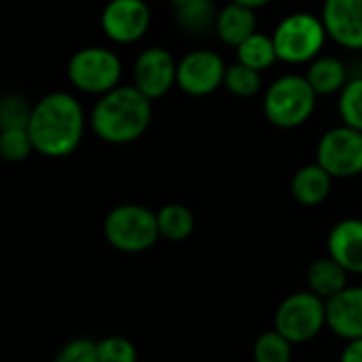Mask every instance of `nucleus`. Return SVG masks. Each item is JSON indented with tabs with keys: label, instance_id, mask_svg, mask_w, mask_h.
I'll use <instances>...</instances> for the list:
<instances>
[{
	"label": "nucleus",
	"instance_id": "nucleus-1",
	"mask_svg": "<svg viewBox=\"0 0 362 362\" xmlns=\"http://www.w3.org/2000/svg\"><path fill=\"white\" fill-rule=\"evenodd\" d=\"M28 132L38 155L51 159L72 155L85 134V112L81 102L66 91L47 93L34 104Z\"/></svg>",
	"mask_w": 362,
	"mask_h": 362
},
{
	"label": "nucleus",
	"instance_id": "nucleus-2",
	"mask_svg": "<svg viewBox=\"0 0 362 362\" xmlns=\"http://www.w3.org/2000/svg\"><path fill=\"white\" fill-rule=\"evenodd\" d=\"M153 102L134 85H119L104 93L91 110L93 134L108 144H129L151 125Z\"/></svg>",
	"mask_w": 362,
	"mask_h": 362
},
{
	"label": "nucleus",
	"instance_id": "nucleus-3",
	"mask_svg": "<svg viewBox=\"0 0 362 362\" xmlns=\"http://www.w3.org/2000/svg\"><path fill=\"white\" fill-rule=\"evenodd\" d=\"M104 238L115 250L127 255L151 250L161 238L157 212L140 204L117 206L104 218Z\"/></svg>",
	"mask_w": 362,
	"mask_h": 362
},
{
	"label": "nucleus",
	"instance_id": "nucleus-4",
	"mask_svg": "<svg viewBox=\"0 0 362 362\" xmlns=\"http://www.w3.org/2000/svg\"><path fill=\"white\" fill-rule=\"evenodd\" d=\"M316 91L301 74H286L272 83L263 100L267 121L282 129L303 125L316 108Z\"/></svg>",
	"mask_w": 362,
	"mask_h": 362
},
{
	"label": "nucleus",
	"instance_id": "nucleus-5",
	"mask_svg": "<svg viewBox=\"0 0 362 362\" xmlns=\"http://www.w3.org/2000/svg\"><path fill=\"white\" fill-rule=\"evenodd\" d=\"M327 36L329 34L320 17L312 13H293L278 23L272 38L278 59L288 64H305L316 59Z\"/></svg>",
	"mask_w": 362,
	"mask_h": 362
},
{
	"label": "nucleus",
	"instance_id": "nucleus-6",
	"mask_svg": "<svg viewBox=\"0 0 362 362\" xmlns=\"http://www.w3.org/2000/svg\"><path fill=\"white\" fill-rule=\"evenodd\" d=\"M121 72H123L121 57L104 47L78 49L68 62L70 83L85 93L104 95L117 89Z\"/></svg>",
	"mask_w": 362,
	"mask_h": 362
},
{
	"label": "nucleus",
	"instance_id": "nucleus-7",
	"mask_svg": "<svg viewBox=\"0 0 362 362\" xmlns=\"http://www.w3.org/2000/svg\"><path fill=\"white\" fill-rule=\"evenodd\" d=\"M327 327V301L312 291L288 295L276 312V331L293 346L314 339Z\"/></svg>",
	"mask_w": 362,
	"mask_h": 362
},
{
	"label": "nucleus",
	"instance_id": "nucleus-8",
	"mask_svg": "<svg viewBox=\"0 0 362 362\" xmlns=\"http://www.w3.org/2000/svg\"><path fill=\"white\" fill-rule=\"evenodd\" d=\"M316 163L333 178H352L362 174V132L348 125L329 129L318 142Z\"/></svg>",
	"mask_w": 362,
	"mask_h": 362
},
{
	"label": "nucleus",
	"instance_id": "nucleus-9",
	"mask_svg": "<svg viewBox=\"0 0 362 362\" xmlns=\"http://www.w3.org/2000/svg\"><path fill=\"white\" fill-rule=\"evenodd\" d=\"M227 64L225 59L210 49H197L185 55L178 62L176 85L193 98L210 95L221 85H225Z\"/></svg>",
	"mask_w": 362,
	"mask_h": 362
},
{
	"label": "nucleus",
	"instance_id": "nucleus-10",
	"mask_svg": "<svg viewBox=\"0 0 362 362\" xmlns=\"http://www.w3.org/2000/svg\"><path fill=\"white\" fill-rule=\"evenodd\" d=\"M104 34L119 45L140 40L151 28V8L144 0H110L102 11Z\"/></svg>",
	"mask_w": 362,
	"mask_h": 362
},
{
	"label": "nucleus",
	"instance_id": "nucleus-11",
	"mask_svg": "<svg viewBox=\"0 0 362 362\" xmlns=\"http://www.w3.org/2000/svg\"><path fill=\"white\" fill-rule=\"evenodd\" d=\"M178 64L163 47L144 49L134 64V87L151 102L163 98L176 85Z\"/></svg>",
	"mask_w": 362,
	"mask_h": 362
},
{
	"label": "nucleus",
	"instance_id": "nucleus-12",
	"mask_svg": "<svg viewBox=\"0 0 362 362\" xmlns=\"http://www.w3.org/2000/svg\"><path fill=\"white\" fill-rule=\"evenodd\" d=\"M327 34L346 49H362V0H325Z\"/></svg>",
	"mask_w": 362,
	"mask_h": 362
},
{
	"label": "nucleus",
	"instance_id": "nucleus-13",
	"mask_svg": "<svg viewBox=\"0 0 362 362\" xmlns=\"http://www.w3.org/2000/svg\"><path fill=\"white\" fill-rule=\"evenodd\" d=\"M327 327L341 339H362V286H348L327 301Z\"/></svg>",
	"mask_w": 362,
	"mask_h": 362
},
{
	"label": "nucleus",
	"instance_id": "nucleus-14",
	"mask_svg": "<svg viewBox=\"0 0 362 362\" xmlns=\"http://www.w3.org/2000/svg\"><path fill=\"white\" fill-rule=\"evenodd\" d=\"M329 257L348 274H362V221L346 218L329 233Z\"/></svg>",
	"mask_w": 362,
	"mask_h": 362
},
{
	"label": "nucleus",
	"instance_id": "nucleus-15",
	"mask_svg": "<svg viewBox=\"0 0 362 362\" xmlns=\"http://www.w3.org/2000/svg\"><path fill=\"white\" fill-rule=\"evenodd\" d=\"M331 187H333V176L318 163H310L303 165L291 182V191L293 197L301 204V206H320L322 202H327V197L331 195Z\"/></svg>",
	"mask_w": 362,
	"mask_h": 362
},
{
	"label": "nucleus",
	"instance_id": "nucleus-16",
	"mask_svg": "<svg viewBox=\"0 0 362 362\" xmlns=\"http://www.w3.org/2000/svg\"><path fill=\"white\" fill-rule=\"evenodd\" d=\"M216 34L225 45L240 47L244 40H248L257 32V17L255 8H248L244 4L231 2L227 4L216 19Z\"/></svg>",
	"mask_w": 362,
	"mask_h": 362
},
{
	"label": "nucleus",
	"instance_id": "nucleus-17",
	"mask_svg": "<svg viewBox=\"0 0 362 362\" xmlns=\"http://www.w3.org/2000/svg\"><path fill=\"white\" fill-rule=\"evenodd\" d=\"M308 284L314 295L329 301L348 288V272L329 255L316 259L308 269Z\"/></svg>",
	"mask_w": 362,
	"mask_h": 362
},
{
	"label": "nucleus",
	"instance_id": "nucleus-18",
	"mask_svg": "<svg viewBox=\"0 0 362 362\" xmlns=\"http://www.w3.org/2000/svg\"><path fill=\"white\" fill-rule=\"evenodd\" d=\"M305 78L310 81V85L314 87V91L318 95H331L346 87L348 72H346V66L341 59L325 55V57H316L310 64Z\"/></svg>",
	"mask_w": 362,
	"mask_h": 362
},
{
	"label": "nucleus",
	"instance_id": "nucleus-19",
	"mask_svg": "<svg viewBox=\"0 0 362 362\" xmlns=\"http://www.w3.org/2000/svg\"><path fill=\"white\" fill-rule=\"evenodd\" d=\"M157 225L161 238L170 242H185L195 229V216L182 204H168L157 210Z\"/></svg>",
	"mask_w": 362,
	"mask_h": 362
},
{
	"label": "nucleus",
	"instance_id": "nucleus-20",
	"mask_svg": "<svg viewBox=\"0 0 362 362\" xmlns=\"http://www.w3.org/2000/svg\"><path fill=\"white\" fill-rule=\"evenodd\" d=\"M276 59H278L276 45H274V38L267 34L255 32L248 40H244L238 47V62L248 66V68H255L259 72L274 66Z\"/></svg>",
	"mask_w": 362,
	"mask_h": 362
},
{
	"label": "nucleus",
	"instance_id": "nucleus-21",
	"mask_svg": "<svg viewBox=\"0 0 362 362\" xmlns=\"http://www.w3.org/2000/svg\"><path fill=\"white\" fill-rule=\"evenodd\" d=\"M216 11L212 0H191L185 6L176 8V23L191 34H202L216 25Z\"/></svg>",
	"mask_w": 362,
	"mask_h": 362
},
{
	"label": "nucleus",
	"instance_id": "nucleus-22",
	"mask_svg": "<svg viewBox=\"0 0 362 362\" xmlns=\"http://www.w3.org/2000/svg\"><path fill=\"white\" fill-rule=\"evenodd\" d=\"M255 362H291L293 344L280 331H265L257 337L252 348Z\"/></svg>",
	"mask_w": 362,
	"mask_h": 362
},
{
	"label": "nucleus",
	"instance_id": "nucleus-23",
	"mask_svg": "<svg viewBox=\"0 0 362 362\" xmlns=\"http://www.w3.org/2000/svg\"><path fill=\"white\" fill-rule=\"evenodd\" d=\"M34 106L19 93H4L0 100V132L2 129H28Z\"/></svg>",
	"mask_w": 362,
	"mask_h": 362
},
{
	"label": "nucleus",
	"instance_id": "nucleus-24",
	"mask_svg": "<svg viewBox=\"0 0 362 362\" xmlns=\"http://www.w3.org/2000/svg\"><path fill=\"white\" fill-rule=\"evenodd\" d=\"M339 117L344 125L362 132V76L350 78L339 91Z\"/></svg>",
	"mask_w": 362,
	"mask_h": 362
},
{
	"label": "nucleus",
	"instance_id": "nucleus-25",
	"mask_svg": "<svg viewBox=\"0 0 362 362\" xmlns=\"http://www.w3.org/2000/svg\"><path fill=\"white\" fill-rule=\"evenodd\" d=\"M225 87L238 98H252L261 89V72L235 62V64L227 66Z\"/></svg>",
	"mask_w": 362,
	"mask_h": 362
},
{
	"label": "nucleus",
	"instance_id": "nucleus-26",
	"mask_svg": "<svg viewBox=\"0 0 362 362\" xmlns=\"http://www.w3.org/2000/svg\"><path fill=\"white\" fill-rule=\"evenodd\" d=\"M34 151L28 129H2L0 132V155L8 163H19Z\"/></svg>",
	"mask_w": 362,
	"mask_h": 362
},
{
	"label": "nucleus",
	"instance_id": "nucleus-27",
	"mask_svg": "<svg viewBox=\"0 0 362 362\" xmlns=\"http://www.w3.org/2000/svg\"><path fill=\"white\" fill-rule=\"evenodd\" d=\"M98 358L100 362H138V352L127 337L110 335L98 341Z\"/></svg>",
	"mask_w": 362,
	"mask_h": 362
},
{
	"label": "nucleus",
	"instance_id": "nucleus-28",
	"mask_svg": "<svg viewBox=\"0 0 362 362\" xmlns=\"http://www.w3.org/2000/svg\"><path fill=\"white\" fill-rule=\"evenodd\" d=\"M55 362H100L98 341H91L85 337L72 339L57 352Z\"/></svg>",
	"mask_w": 362,
	"mask_h": 362
},
{
	"label": "nucleus",
	"instance_id": "nucleus-29",
	"mask_svg": "<svg viewBox=\"0 0 362 362\" xmlns=\"http://www.w3.org/2000/svg\"><path fill=\"white\" fill-rule=\"evenodd\" d=\"M339 362H362V339L348 341L344 352H341V361Z\"/></svg>",
	"mask_w": 362,
	"mask_h": 362
},
{
	"label": "nucleus",
	"instance_id": "nucleus-30",
	"mask_svg": "<svg viewBox=\"0 0 362 362\" xmlns=\"http://www.w3.org/2000/svg\"><path fill=\"white\" fill-rule=\"evenodd\" d=\"M233 2H238V4H244V6H248V8H261V6L269 4L272 0H233Z\"/></svg>",
	"mask_w": 362,
	"mask_h": 362
},
{
	"label": "nucleus",
	"instance_id": "nucleus-31",
	"mask_svg": "<svg viewBox=\"0 0 362 362\" xmlns=\"http://www.w3.org/2000/svg\"><path fill=\"white\" fill-rule=\"evenodd\" d=\"M170 2H172V4H174L176 8H180V6H185L187 2H191V0H170Z\"/></svg>",
	"mask_w": 362,
	"mask_h": 362
}]
</instances>
